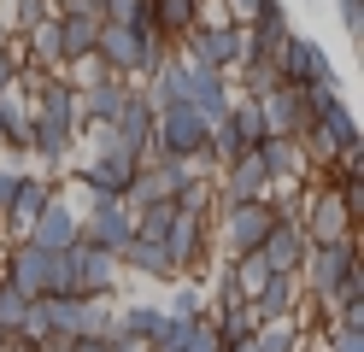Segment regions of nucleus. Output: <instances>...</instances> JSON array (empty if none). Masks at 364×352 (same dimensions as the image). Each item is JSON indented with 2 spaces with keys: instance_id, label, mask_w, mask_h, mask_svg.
Wrapping results in <instances>:
<instances>
[{
  "instance_id": "nucleus-1",
  "label": "nucleus",
  "mask_w": 364,
  "mask_h": 352,
  "mask_svg": "<svg viewBox=\"0 0 364 352\" xmlns=\"http://www.w3.org/2000/svg\"><path fill=\"white\" fill-rule=\"evenodd\" d=\"M300 229L311 247H335V241H358V206L341 194V188L317 182L311 194L300 200Z\"/></svg>"
},
{
  "instance_id": "nucleus-2",
  "label": "nucleus",
  "mask_w": 364,
  "mask_h": 352,
  "mask_svg": "<svg viewBox=\"0 0 364 352\" xmlns=\"http://www.w3.org/2000/svg\"><path fill=\"white\" fill-rule=\"evenodd\" d=\"M282 223L277 200H241V206H218V241H223V258H247L264 247V235Z\"/></svg>"
},
{
  "instance_id": "nucleus-3",
  "label": "nucleus",
  "mask_w": 364,
  "mask_h": 352,
  "mask_svg": "<svg viewBox=\"0 0 364 352\" xmlns=\"http://www.w3.org/2000/svg\"><path fill=\"white\" fill-rule=\"evenodd\" d=\"M206 135H212V124L188 100L153 112V153L159 159H200V153H206Z\"/></svg>"
},
{
  "instance_id": "nucleus-4",
  "label": "nucleus",
  "mask_w": 364,
  "mask_h": 352,
  "mask_svg": "<svg viewBox=\"0 0 364 352\" xmlns=\"http://www.w3.org/2000/svg\"><path fill=\"white\" fill-rule=\"evenodd\" d=\"M241 53H247V30L241 23H194V30L182 36V59L206 65V70H230L235 77Z\"/></svg>"
},
{
  "instance_id": "nucleus-5",
  "label": "nucleus",
  "mask_w": 364,
  "mask_h": 352,
  "mask_svg": "<svg viewBox=\"0 0 364 352\" xmlns=\"http://www.w3.org/2000/svg\"><path fill=\"white\" fill-rule=\"evenodd\" d=\"M65 270H71V294H77V299L118 294V282H124V265H118L106 247H95V241H77L71 252H65Z\"/></svg>"
},
{
  "instance_id": "nucleus-6",
  "label": "nucleus",
  "mask_w": 364,
  "mask_h": 352,
  "mask_svg": "<svg viewBox=\"0 0 364 352\" xmlns=\"http://www.w3.org/2000/svg\"><path fill=\"white\" fill-rule=\"evenodd\" d=\"M77 218H82V241L106 247L112 258H118V252L129 247V235H135V211H129L124 200H100V194H88V200L77 206Z\"/></svg>"
},
{
  "instance_id": "nucleus-7",
  "label": "nucleus",
  "mask_w": 364,
  "mask_h": 352,
  "mask_svg": "<svg viewBox=\"0 0 364 352\" xmlns=\"http://www.w3.org/2000/svg\"><path fill=\"white\" fill-rule=\"evenodd\" d=\"M358 265V241H335V247H306V265H300V288L323 305L335 288H341V276H347Z\"/></svg>"
},
{
  "instance_id": "nucleus-8",
  "label": "nucleus",
  "mask_w": 364,
  "mask_h": 352,
  "mask_svg": "<svg viewBox=\"0 0 364 352\" xmlns=\"http://www.w3.org/2000/svg\"><path fill=\"white\" fill-rule=\"evenodd\" d=\"M24 241H30V247H41V252H71V247L82 241V218H77V200L53 188V200L41 206V218L30 223V235H24Z\"/></svg>"
},
{
  "instance_id": "nucleus-9",
  "label": "nucleus",
  "mask_w": 364,
  "mask_h": 352,
  "mask_svg": "<svg viewBox=\"0 0 364 352\" xmlns=\"http://www.w3.org/2000/svg\"><path fill=\"white\" fill-rule=\"evenodd\" d=\"M212 188H218V206L264 200V194H270V171H264L259 147H253V153H241V159H230V164H218V171H212Z\"/></svg>"
},
{
  "instance_id": "nucleus-10",
  "label": "nucleus",
  "mask_w": 364,
  "mask_h": 352,
  "mask_svg": "<svg viewBox=\"0 0 364 352\" xmlns=\"http://www.w3.org/2000/svg\"><path fill=\"white\" fill-rule=\"evenodd\" d=\"M165 258H171V270H176V282L188 276V270H200L206 265V252H212V235H206V218H194V211H176L171 218V229H165Z\"/></svg>"
},
{
  "instance_id": "nucleus-11",
  "label": "nucleus",
  "mask_w": 364,
  "mask_h": 352,
  "mask_svg": "<svg viewBox=\"0 0 364 352\" xmlns=\"http://www.w3.org/2000/svg\"><path fill=\"white\" fill-rule=\"evenodd\" d=\"M277 77L288 88H311V82H335V65L311 36H288L282 53H277Z\"/></svg>"
},
{
  "instance_id": "nucleus-12",
  "label": "nucleus",
  "mask_w": 364,
  "mask_h": 352,
  "mask_svg": "<svg viewBox=\"0 0 364 352\" xmlns=\"http://www.w3.org/2000/svg\"><path fill=\"white\" fill-rule=\"evenodd\" d=\"M259 117H264V141H306V129H311V112L300 100V88H288V82H277L259 100Z\"/></svg>"
},
{
  "instance_id": "nucleus-13",
  "label": "nucleus",
  "mask_w": 364,
  "mask_h": 352,
  "mask_svg": "<svg viewBox=\"0 0 364 352\" xmlns=\"http://www.w3.org/2000/svg\"><path fill=\"white\" fill-rule=\"evenodd\" d=\"M129 100H135V82H124V77H100V82L77 88V129L82 124H118Z\"/></svg>"
},
{
  "instance_id": "nucleus-14",
  "label": "nucleus",
  "mask_w": 364,
  "mask_h": 352,
  "mask_svg": "<svg viewBox=\"0 0 364 352\" xmlns=\"http://www.w3.org/2000/svg\"><path fill=\"white\" fill-rule=\"evenodd\" d=\"M188 106L206 117V124H223L235 106V77L230 70H206V65H188Z\"/></svg>"
},
{
  "instance_id": "nucleus-15",
  "label": "nucleus",
  "mask_w": 364,
  "mask_h": 352,
  "mask_svg": "<svg viewBox=\"0 0 364 352\" xmlns=\"http://www.w3.org/2000/svg\"><path fill=\"white\" fill-rule=\"evenodd\" d=\"M48 200H53V182L41 176V171H24V176H18V188H12V206H6V223H0V235L24 241L30 223L41 218V206H48Z\"/></svg>"
},
{
  "instance_id": "nucleus-16",
  "label": "nucleus",
  "mask_w": 364,
  "mask_h": 352,
  "mask_svg": "<svg viewBox=\"0 0 364 352\" xmlns=\"http://www.w3.org/2000/svg\"><path fill=\"white\" fill-rule=\"evenodd\" d=\"M306 229H300V218H282L277 229L264 235V247H259V258H264V270L270 276H300V265H306Z\"/></svg>"
},
{
  "instance_id": "nucleus-17",
  "label": "nucleus",
  "mask_w": 364,
  "mask_h": 352,
  "mask_svg": "<svg viewBox=\"0 0 364 352\" xmlns=\"http://www.w3.org/2000/svg\"><path fill=\"white\" fill-rule=\"evenodd\" d=\"M135 176V159L129 153H100V159H82V182L88 194H100V200H124V188Z\"/></svg>"
},
{
  "instance_id": "nucleus-18",
  "label": "nucleus",
  "mask_w": 364,
  "mask_h": 352,
  "mask_svg": "<svg viewBox=\"0 0 364 352\" xmlns=\"http://www.w3.org/2000/svg\"><path fill=\"white\" fill-rule=\"evenodd\" d=\"M141 100H147V112L182 106V100H188V59H182V53H171V59H165V65H159L153 77L141 82Z\"/></svg>"
},
{
  "instance_id": "nucleus-19",
  "label": "nucleus",
  "mask_w": 364,
  "mask_h": 352,
  "mask_svg": "<svg viewBox=\"0 0 364 352\" xmlns=\"http://www.w3.org/2000/svg\"><path fill=\"white\" fill-rule=\"evenodd\" d=\"M259 159H264V171H270V182H277V188H300L306 164H311V153L300 147V141H264Z\"/></svg>"
},
{
  "instance_id": "nucleus-20",
  "label": "nucleus",
  "mask_w": 364,
  "mask_h": 352,
  "mask_svg": "<svg viewBox=\"0 0 364 352\" xmlns=\"http://www.w3.org/2000/svg\"><path fill=\"white\" fill-rule=\"evenodd\" d=\"M159 323H165V311H159V305H147V299H118V323H112V341H141V346H153Z\"/></svg>"
},
{
  "instance_id": "nucleus-21",
  "label": "nucleus",
  "mask_w": 364,
  "mask_h": 352,
  "mask_svg": "<svg viewBox=\"0 0 364 352\" xmlns=\"http://www.w3.org/2000/svg\"><path fill=\"white\" fill-rule=\"evenodd\" d=\"M53 18H59V53L65 59H88L95 53L106 18H95V12H53Z\"/></svg>"
},
{
  "instance_id": "nucleus-22",
  "label": "nucleus",
  "mask_w": 364,
  "mask_h": 352,
  "mask_svg": "<svg viewBox=\"0 0 364 352\" xmlns=\"http://www.w3.org/2000/svg\"><path fill=\"white\" fill-rule=\"evenodd\" d=\"M71 141H77V124L30 117V153H36L41 164H65V159H71Z\"/></svg>"
},
{
  "instance_id": "nucleus-23",
  "label": "nucleus",
  "mask_w": 364,
  "mask_h": 352,
  "mask_svg": "<svg viewBox=\"0 0 364 352\" xmlns=\"http://www.w3.org/2000/svg\"><path fill=\"white\" fill-rule=\"evenodd\" d=\"M300 294H306V288H300V276H270L247 305H253V317H259V323H264V317H294Z\"/></svg>"
},
{
  "instance_id": "nucleus-24",
  "label": "nucleus",
  "mask_w": 364,
  "mask_h": 352,
  "mask_svg": "<svg viewBox=\"0 0 364 352\" xmlns=\"http://www.w3.org/2000/svg\"><path fill=\"white\" fill-rule=\"evenodd\" d=\"M153 6V30L165 41H182L200 23V12H206V0H147Z\"/></svg>"
},
{
  "instance_id": "nucleus-25",
  "label": "nucleus",
  "mask_w": 364,
  "mask_h": 352,
  "mask_svg": "<svg viewBox=\"0 0 364 352\" xmlns=\"http://www.w3.org/2000/svg\"><path fill=\"white\" fill-rule=\"evenodd\" d=\"M118 265L124 270H141V276H159V282H176V270H171V258H165L159 241H135V235H129V247L118 252Z\"/></svg>"
},
{
  "instance_id": "nucleus-26",
  "label": "nucleus",
  "mask_w": 364,
  "mask_h": 352,
  "mask_svg": "<svg viewBox=\"0 0 364 352\" xmlns=\"http://www.w3.org/2000/svg\"><path fill=\"white\" fill-rule=\"evenodd\" d=\"M253 346L259 352H300L306 346V329H300V317H264L253 329Z\"/></svg>"
},
{
  "instance_id": "nucleus-27",
  "label": "nucleus",
  "mask_w": 364,
  "mask_h": 352,
  "mask_svg": "<svg viewBox=\"0 0 364 352\" xmlns=\"http://www.w3.org/2000/svg\"><path fill=\"white\" fill-rule=\"evenodd\" d=\"M41 305V317H48V335H82V299L77 294H48V299H36Z\"/></svg>"
},
{
  "instance_id": "nucleus-28",
  "label": "nucleus",
  "mask_w": 364,
  "mask_h": 352,
  "mask_svg": "<svg viewBox=\"0 0 364 352\" xmlns=\"http://www.w3.org/2000/svg\"><path fill=\"white\" fill-rule=\"evenodd\" d=\"M24 41H30V59H36V70H59L65 65V53H59V18L48 12V18H41V23H30V30H24Z\"/></svg>"
},
{
  "instance_id": "nucleus-29",
  "label": "nucleus",
  "mask_w": 364,
  "mask_h": 352,
  "mask_svg": "<svg viewBox=\"0 0 364 352\" xmlns=\"http://www.w3.org/2000/svg\"><path fill=\"white\" fill-rule=\"evenodd\" d=\"M212 323H218V341H223V346H235V341H253V329H259V317H253V305H247V299L223 305V311H218Z\"/></svg>"
},
{
  "instance_id": "nucleus-30",
  "label": "nucleus",
  "mask_w": 364,
  "mask_h": 352,
  "mask_svg": "<svg viewBox=\"0 0 364 352\" xmlns=\"http://www.w3.org/2000/svg\"><path fill=\"white\" fill-rule=\"evenodd\" d=\"M48 12H53V0H0V30H6V23H12V30L24 36L30 23H41Z\"/></svg>"
},
{
  "instance_id": "nucleus-31",
  "label": "nucleus",
  "mask_w": 364,
  "mask_h": 352,
  "mask_svg": "<svg viewBox=\"0 0 364 352\" xmlns=\"http://www.w3.org/2000/svg\"><path fill=\"white\" fill-rule=\"evenodd\" d=\"M176 218V200H159V206H141L135 211V241H165V229Z\"/></svg>"
},
{
  "instance_id": "nucleus-32",
  "label": "nucleus",
  "mask_w": 364,
  "mask_h": 352,
  "mask_svg": "<svg viewBox=\"0 0 364 352\" xmlns=\"http://www.w3.org/2000/svg\"><path fill=\"white\" fill-rule=\"evenodd\" d=\"M165 317H182V323H194V317H206V288H194V282H176V294L171 305H159Z\"/></svg>"
},
{
  "instance_id": "nucleus-33",
  "label": "nucleus",
  "mask_w": 364,
  "mask_h": 352,
  "mask_svg": "<svg viewBox=\"0 0 364 352\" xmlns=\"http://www.w3.org/2000/svg\"><path fill=\"white\" fill-rule=\"evenodd\" d=\"M323 352H364V323L329 317V323H323Z\"/></svg>"
},
{
  "instance_id": "nucleus-34",
  "label": "nucleus",
  "mask_w": 364,
  "mask_h": 352,
  "mask_svg": "<svg viewBox=\"0 0 364 352\" xmlns=\"http://www.w3.org/2000/svg\"><path fill=\"white\" fill-rule=\"evenodd\" d=\"M194 335V323H182V317H165L159 323V335H153V352H182Z\"/></svg>"
},
{
  "instance_id": "nucleus-35",
  "label": "nucleus",
  "mask_w": 364,
  "mask_h": 352,
  "mask_svg": "<svg viewBox=\"0 0 364 352\" xmlns=\"http://www.w3.org/2000/svg\"><path fill=\"white\" fill-rule=\"evenodd\" d=\"M18 176H24V164L0 153V223H6V206H12V188H18Z\"/></svg>"
},
{
  "instance_id": "nucleus-36",
  "label": "nucleus",
  "mask_w": 364,
  "mask_h": 352,
  "mask_svg": "<svg viewBox=\"0 0 364 352\" xmlns=\"http://www.w3.org/2000/svg\"><path fill=\"white\" fill-rule=\"evenodd\" d=\"M264 0H223V23H253Z\"/></svg>"
},
{
  "instance_id": "nucleus-37",
  "label": "nucleus",
  "mask_w": 364,
  "mask_h": 352,
  "mask_svg": "<svg viewBox=\"0 0 364 352\" xmlns=\"http://www.w3.org/2000/svg\"><path fill=\"white\" fill-rule=\"evenodd\" d=\"M18 70H24V59H18L6 41H0V88H12V82H18Z\"/></svg>"
},
{
  "instance_id": "nucleus-38",
  "label": "nucleus",
  "mask_w": 364,
  "mask_h": 352,
  "mask_svg": "<svg viewBox=\"0 0 364 352\" xmlns=\"http://www.w3.org/2000/svg\"><path fill=\"white\" fill-rule=\"evenodd\" d=\"M71 352H112V341H95V335H77Z\"/></svg>"
},
{
  "instance_id": "nucleus-39",
  "label": "nucleus",
  "mask_w": 364,
  "mask_h": 352,
  "mask_svg": "<svg viewBox=\"0 0 364 352\" xmlns=\"http://www.w3.org/2000/svg\"><path fill=\"white\" fill-rule=\"evenodd\" d=\"M341 18H347V30L358 36V23H364V18H358V0H341Z\"/></svg>"
},
{
  "instance_id": "nucleus-40",
  "label": "nucleus",
  "mask_w": 364,
  "mask_h": 352,
  "mask_svg": "<svg viewBox=\"0 0 364 352\" xmlns=\"http://www.w3.org/2000/svg\"><path fill=\"white\" fill-rule=\"evenodd\" d=\"M0 352H36V341H18V335H12V341L0 346Z\"/></svg>"
},
{
  "instance_id": "nucleus-41",
  "label": "nucleus",
  "mask_w": 364,
  "mask_h": 352,
  "mask_svg": "<svg viewBox=\"0 0 364 352\" xmlns=\"http://www.w3.org/2000/svg\"><path fill=\"white\" fill-rule=\"evenodd\" d=\"M0 153H6V129H0Z\"/></svg>"
},
{
  "instance_id": "nucleus-42",
  "label": "nucleus",
  "mask_w": 364,
  "mask_h": 352,
  "mask_svg": "<svg viewBox=\"0 0 364 352\" xmlns=\"http://www.w3.org/2000/svg\"><path fill=\"white\" fill-rule=\"evenodd\" d=\"M300 352H317V346H300Z\"/></svg>"
},
{
  "instance_id": "nucleus-43",
  "label": "nucleus",
  "mask_w": 364,
  "mask_h": 352,
  "mask_svg": "<svg viewBox=\"0 0 364 352\" xmlns=\"http://www.w3.org/2000/svg\"><path fill=\"white\" fill-rule=\"evenodd\" d=\"M147 352H153V346H147Z\"/></svg>"
}]
</instances>
